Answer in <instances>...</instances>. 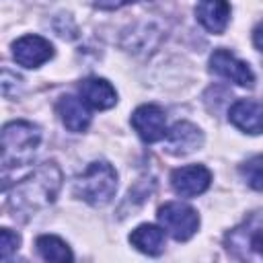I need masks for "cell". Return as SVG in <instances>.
Returning a JSON list of instances; mask_svg holds the SVG:
<instances>
[{
    "label": "cell",
    "instance_id": "6da1fadb",
    "mask_svg": "<svg viewBox=\"0 0 263 263\" xmlns=\"http://www.w3.org/2000/svg\"><path fill=\"white\" fill-rule=\"evenodd\" d=\"M60 187H62V171L53 160H49L39 164L25 179L16 181L12 189L6 187L4 193L12 216L18 220H27L29 216L53 203L60 193Z\"/></svg>",
    "mask_w": 263,
    "mask_h": 263
},
{
    "label": "cell",
    "instance_id": "7a4b0ae2",
    "mask_svg": "<svg viewBox=\"0 0 263 263\" xmlns=\"http://www.w3.org/2000/svg\"><path fill=\"white\" fill-rule=\"evenodd\" d=\"M41 142L39 125L31 121H10L2 127V168L8 173L10 168L25 166L33 160Z\"/></svg>",
    "mask_w": 263,
    "mask_h": 263
},
{
    "label": "cell",
    "instance_id": "3957f363",
    "mask_svg": "<svg viewBox=\"0 0 263 263\" xmlns=\"http://www.w3.org/2000/svg\"><path fill=\"white\" fill-rule=\"evenodd\" d=\"M224 247L236 261L263 263V210L251 212L238 226L228 230Z\"/></svg>",
    "mask_w": 263,
    "mask_h": 263
},
{
    "label": "cell",
    "instance_id": "277c9868",
    "mask_svg": "<svg viewBox=\"0 0 263 263\" xmlns=\"http://www.w3.org/2000/svg\"><path fill=\"white\" fill-rule=\"evenodd\" d=\"M117 191V173L105 160H95L74 181V193L82 201L101 208L107 205Z\"/></svg>",
    "mask_w": 263,
    "mask_h": 263
},
{
    "label": "cell",
    "instance_id": "5b68a950",
    "mask_svg": "<svg viewBox=\"0 0 263 263\" xmlns=\"http://www.w3.org/2000/svg\"><path fill=\"white\" fill-rule=\"evenodd\" d=\"M158 222L175 240H189L199 228L197 212L181 201H168L158 208Z\"/></svg>",
    "mask_w": 263,
    "mask_h": 263
},
{
    "label": "cell",
    "instance_id": "8992f818",
    "mask_svg": "<svg viewBox=\"0 0 263 263\" xmlns=\"http://www.w3.org/2000/svg\"><path fill=\"white\" fill-rule=\"evenodd\" d=\"M132 127L138 132V136L148 142V144H154L158 140H164L166 136V115L164 111L158 107V105H152V103H146V105H140L134 113H132Z\"/></svg>",
    "mask_w": 263,
    "mask_h": 263
},
{
    "label": "cell",
    "instance_id": "52a82bcc",
    "mask_svg": "<svg viewBox=\"0 0 263 263\" xmlns=\"http://www.w3.org/2000/svg\"><path fill=\"white\" fill-rule=\"evenodd\" d=\"M210 70L238 86H247L251 88L255 84V74L249 68V64H245L242 60H238L234 53H230L228 49H216L210 55Z\"/></svg>",
    "mask_w": 263,
    "mask_h": 263
},
{
    "label": "cell",
    "instance_id": "ba28073f",
    "mask_svg": "<svg viewBox=\"0 0 263 263\" xmlns=\"http://www.w3.org/2000/svg\"><path fill=\"white\" fill-rule=\"evenodd\" d=\"M12 58L23 68H39L53 58V45L39 35H25L12 43Z\"/></svg>",
    "mask_w": 263,
    "mask_h": 263
},
{
    "label": "cell",
    "instance_id": "9c48e42d",
    "mask_svg": "<svg viewBox=\"0 0 263 263\" xmlns=\"http://www.w3.org/2000/svg\"><path fill=\"white\" fill-rule=\"evenodd\" d=\"M212 183V173L203 164H189L171 173L173 191L181 197H195L203 193Z\"/></svg>",
    "mask_w": 263,
    "mask_h": 263
},
{
    "label": "cell",
    "instance_id": "30bf717a",
    "mask_svg": "<svg viewBox=\"0 0 263 263\" xmlns=\"http://www.w3.org/2000/svg\"><path fill=\"white\" fill-rule=\"evenodd\" d=\"M166 150L175 156H187L195 150L201 148L203 144V134L197 125L189 121H177L164 136Z\"/></svg>",
    "mask_w": 263,
    "mask_h": 263
},
{
    "label": "cell",
    "instance_id": "8fae6325",
    "mask_svg": "<svg viewBox=\"0 0 263 263\" xmlns=\"http://www.w3.org/2000/svg\"><path fill=\"white\" fill-rule=\"evenodd\" d=\"M228 119L245 134H263V103L251 99L236 101L228 111Z\"/></svg>",
    "mask_w": 263,
    "mask_h": 263
},
{
    "label": "cell",
    "instance_id": "7c38bea8",
    "mask_svg": "<svg viewBox=\"0 0 263 263\" xmlns=\"http://www.w3.org/2000/svg\"><path fill=\"white\" fill-rule=\"evenodd\" d=\"M195 16L205 31L220 35L228 27L230 4L228 0H199L195 6Z\"/></svg>",
    "mask_w": 263,
    "mask_h": 263
},
{
    "label": "cell",
    "instance_id": "4fadbf2b",
    "mask_svg": "<svg viewBox=\"0 0 263 263\" xmlns=\"http://www.w3.org/2000/svg\"><path fill=\"white\" fill-rule=\"evenodd\" d=\"M80 97L92 109H111L117 103V92L105 78H84L80 82Z\"/></svg>",
    "mask_w": 263,
    "mask_h": 263
},
{
    "label": "cell",
    "instance_id": "5bb4252c",
    "mask_svg": "<svg viewBox=\"0 0 263 263\" xmlns=\"http://www.w3.org/2000/svg\"><path fill=\"white\" fill-rule=\"evenodd\" d=\"M58 113H60V119L62 123L70 129V132H84L88 125H90V113L86 109V103L74 95H64L58 105H55Z\"/></svg>",
    "mask_w": 263,
    "mask_h": 263
},
{
    "label": "cell",
    "instance_id": "9a60e30c",
    "mask_svg": "<svg viewBox=\"0 0 263 263\" xmlns=\"http://www.w3.org/2000/svg\"><path fill=\"white\" fill-rule=\"evenodd\" d=\"M129 242L144 255H160L164 249V230L154 224H140L129 234Z\"/></svg>",
    "mask_w": 263,
    "mask_h": 263
},
{
    "label": "cell",
    "instance_id": "2e32d148",
    "mask_svg": "<svg viewBox=\"0 0 263 263\" xmlns=\"http://www.w3.org/2000/svg\"><path fill=\"white\" fill-rule=\"evenodd\" d=\"M35 247H37L39 257L45 259V261L66 263V261H72L74 259L70 247L60 236H53V234H41V236H37Z\"/></svg>",
    "mask_w": 263,
    "mask_h": 263
},
{
    "label": "cell",
    "instance_id": "e0dca14e",
    "mask_svg": "<svg viewBox=\"0 0 263 263\" xmlns=\"http://www.w3.org/2000/svg\"><path fill=\"white\" fill-rule=\"evenodd\" d=\"M240 175L251 189L263 191V154H257L240 164Z\"/></svg>",
    "mask_w": 263,
    "mask_h": 263
},
{
    "label": "cell",
    "instance_id": "ac0fdd59",
    "mask_svg": "<svg viewBox=\"0 0 263 263\" xmlns=\"http://www.w3.org/2000/svg\"><path fill=\"white\" fill-rule=\"evenodd\" d=\"M18 245H21V236L16 232H12L10 228L0 230V259L2 261H8L10 255L18 249Z\"/></svg>",
    "mask_w": 263,
    "mask_h": 263
},
{
    "label": "cell",
    "instance_id": "d6986e66",
    "mask_svg": "<svg viewBox=\"0 0 263 263\" xmlns=\"http://www.w3.org/2000/svg\"><path fill=\"white\" fill-rule=\"evenodd\" d=\"M134 2H142V0H92V4L101 10H115L125 4H134Z\"/></svg>",
    "mask_w": 263,
    "mask_h": 263
},
{
    "label": "cell",
    "instance_id": "ffe728a7",
    "mask_svg": "<svg viewBox=\"0 0 263 263\" xmlns=\"http://www.w3.org/2000/svg\"><path fill=\"white\" fill-rule=\"evenodd\" d=\"M253 43L259 51H263V21L253 29Z\"/></svg>",
    "mask_w": 263,
    "mask_h": 263
}]
</instances>
